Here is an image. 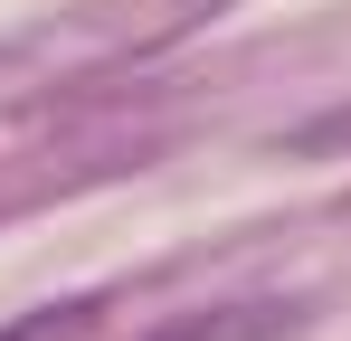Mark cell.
Here are the masks:
<instances>
[{
	"mask_svg": "<svg viewBox=\"0 0 351 341\" xmlns=\"http://www.w3.org/2000/svg\"><path fill=\"white\" fill-rule=\"evenodd\" d=\"M95 313H105V303H95V294H76V303H48V313H29L19 332H0V341H86V332H95Z\"/></svg>",
	"mask_w": 351,
	"mask_h": 341,
	"instance_id": "cell-2",
	"label": "cell"
},
{
	"mask_svg": "<svg viewBox=\"0 0 351 341\" xmlns=\"http://www.w3.org/2000/svg\"><path fill=\"white\" fill-rule=\"evenodd\" d=\"M285 323H294L285 303H219V313H180V323H162L143 341H276Z\"/></svg>",
	"mask_w": 351,
	"mask_h": 341,
	"instance_id": "cell-1",
	"label": "cell"
}]
</instances>
